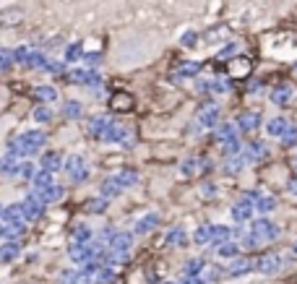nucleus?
<instances>
[{
  "mask_svg": "<svg viewBox=\"0 0 297 284\" xmlns=\"http://www.w3.org/2000/svg\"><path fill=\"white\" fill-rule=\"evenodd\" d=\"M21 21H24V8L13 6V8H3V11H0V26H3V29L18 26Z\"/></svg>",
  "mask_w": 297,
  "mask_h": 284,
  "instance_id": "nucleus-6",
  "label": "nucleus"
},
{
  "mask_svg": "<svg viewBox=\"0 0 297 284\" xmlns=\"http://www.w3.org/2000/svg\"><path fill=\"white\" fill-rule=\"evenodd\" d=\"M250 216H253V204H250L248 198H242V201H237L232 206V219L235 222H248Z\"/></svg>",
  "mask_w": 297,
  "mask_h": 284,
  "instance_id": "nucleus-12",
  "label": "nucleus"
},
{
  "mask_svg": "<svg viewBox=\"0 0 297 284\" xmlns=\"http://www.w3.org/2000/svg\"><path fill=\"white\" fill-rule=\"evenodd\" d=\"M294 167H297V157H294Z\"/></svg>",
  "mask_w": 297,
  "mask_h": 284,
  "instance_id": "nucleus-59",
  "label": "nucleus"
},
{
  "mask_svg": "<svg viewBox=\"0 0 297 284\" xmlns=\"http://www.w3.org/2000/svg\"><path fill=\"white\" fill-rule=\"evenodd\" d=\"M13 65V52L11 50H0V71H8Z\"/></svg>",
  "mask_w": 297,
  "mask_h": 284,
  "instance_id": "nucleus-41",
  "label": "nucleus"
},
{
  "mask_svg": "<svg viewBox=\"0 0 297 284\" xmlns=\"http://www.w3.org/2000/svg\"><path fill=\"white\" fill-rule=\"evenodd\" d=\"M84 52H81V45L78 42H73V45H68V50H65V60H78Z\"/></svg>",
  "mask_w": 297,
  "mask_h": 284,
  "instance_id": "nucleus-42",
  "label": "nucleus"
},
{
  "mask_svg": "<svg viewBox=\"0 0 297 284\" xmlns=\"http://www.w3.org/2000/svg\"><path fill=\"white\" fill-rule=\"evenodd\" d=\"M235 136H237V133H235V125H232V123H224V125H222V128L217 130V138H219L222 144H230V141H237Z\"/></svg>",
  "mask_w": 297,
  "mask_h": 284,
  "instance_id": "nucleus-25",
  "label": "nucleus"
},
{
  "mask_svg": "<svg viewBox=\"0 0 297 284\" xmlns=\"http://www.w3.org/2000/svg\"><path fill=\"white\" fill-rule=\"evenodd\" d=\"M42 204H52V201H60V195H63V188L60 185H50V188H44L42 193H37Z\"/></svg>",
  "mask_w": 297,
  "mask_h": 284,
  "instance_id": "nucleus-19",
  "label": "nucleus"
},
{
  "mask_svg": "<svg viewBox=\"0 0 297 284\" xmlns=\"http://www.w3.org/2000/svg\"><path fill=\"white\" fill-rule=\"evenodd\" d=\"M203 193H206V198H211V195H214V185H203Z\"/></svg>",
  "mask_w": 297,
  "mask_h": 284,
  "instance_id": "nucleus-55",
  "label": "nucleus"
},
{
  "mask_svg": "<svg viewBox=\"0 0 297 284\" xmlns=\"http://www.w3.org/2000/svg\"><path fill=\"white\" fill-rule=\"evenodd\" d=\"M230 235V227H211V245H224L227 240H232Z\"/></svg>",
  "mask_w": 297,
  "mask_h": 284,
  "instance_id": "nucleus-23",
  "label": "nucleus"
},
{
  "mask_svg": "<svg viewBox=\"0 0 297 284\" xmlns=\"http://www.w3.org/2000/svg\"><path fill=\"white\" fill-rule=\"evenodd\" d=\"M294 99V86L292 83H279L271 89V102L274 104H289Z\"/></svg>",
  "mask_w": 297,
  "mask_h": 284,
  "instance_id": "nucleus-7",
  "label": "nucleus"
},
{
  "mask_svg": "<svg viewBox=\"0 0 297 284\" xmlns=\"http://www.w3.org/2000/svg\"><path fill=\"white\" fill-rule=\"evenodd\" d=\"M279 266H282V258L274 255V253H266V255L258 258V271H263V274H277Z\"/></svg>",
  "mask_w": 297,
  "mask_h": 284,
  "instance_id": "nucleus-11",
  "label": "nucleus"
},
{
  "mask_svg": "<svg viewBox=\"0 0 297 284\" xmlns=\"http://www.w3.org/2000/svg\"><path fill=\"white\" fill-rule=\"evenodd\" d=\"M198 68H201L198 63H182V65H180V76H196Z\"/></svg>",
  "mask_w": 297,
  "mask_h": 284,
  "instance_id": "nucleus-44",
  "label": "nucleus"
},
{
  "mask_svg": "<svg viewBox=\"0 0 297 284\" xmlns=\"http://www.w3.org/2000/svg\"><path fill=\"white\" fill-rule=\"evenodd\" d=\"M282 141H284V146H294V144H297V128H289Z\"/></svg>",
  "mask_w": 297,
  "mask_h": 284,
  "instance_id": "nucleus-45",
  "label": "nucleus"
},
{
  "mask_svg": "<svg viewBox=\"0 0 297 284\" xmlns=\"http://www.w3.org/2000/svg\"><path fill=\"white\" fill-rule=\"evenodd\" d=\"M115 180H118L120 188H128V185H133L136 180H139V175H136V169H123L120 175H115Z\"/></svg>",
  "mask_w": 297,
  "mask_h": 284,
  "instance_id": "nucleus-29",
  "label": "nucleus"
},
{
  "mask_svg": "<svg viewBox=\"0 0 297 284\" xmlns=\"http://www.w3.org/2000/svg\"><path fill=\"white\" fill-rule=\"evenodd\" d=\"M167 243H170V245H185V230H182V227H175L172 232H167Z\"/></svg>",
  "mask_w": 297,
  "mask_h": 284,
  "instance_id": "nucleus-35",
  "label": "nucleus"
},
{
  "mask_svg": "<svg viewBox=\"0 0 297 284\" xmlns=\"http://www.w3.org/2000/svg\"><path fill=\"white\" fill-rule=\"evenodd\" d=\"M289 190H292V193H294V195H297V178H294V180H292V183H289Z\"/></svg>",
  "mask_w": 297,
  "mask_h": 284,
  "instance_id": "nucleus-56",
  "label": "nucleus"
},
{
  "mask_svg": "<svg viewBox=\"0 0 297 284\" xmlns=\"http://www.w3.org/2000/svg\"><path fill=\"white\" fill-rule=\"evenodd\" d=\"M133 97L128 94V92H118L115 97L110 99V110L112 112H128V110H133Z\"/></svg>",
  "mask_w": 297,
  "mask_h": 284,
  "instance_id": "nucleus-9",
  "label": "nucleus"
},
{
  "mask_svg": "<svg viewBox=\"0 0 297 284\" xmlns=\"http://www.w3.org/2000/svg\"><path fill=\"white\" fill-rule=\"evenodd\" d=\"M104 204H107V201H94L89 209H91V211H102V209H104Z\"/></svg>",
  "mask_w": 297,
  "mask_h": 284,
  "instance_id": "nucleus-54",
  "label": "nucleus"
},
{
  "mask_svg": "<svg viewBox=\"0 0 297 284\" xmlns=\"http://www.w3.org/2000/svg\"><path fill=\"white\" fill-rule=\"evenodd\" d=\"M250 269H253V258H232V264L227 271H230V276H242Z\"/></svg>",
  "mask_w": 297,
  "mask_h": 284,
  "instance_id": "nucleus-15",
  "label": "nucleus"
},
{
  "mask_svg": "<svg viewBox=\"0 0 297 284\" xmlns=\"http://www.w3.org/2000/svg\"><path fill=\"white\" fill-rule=\"evenodd\" d=\"M193 243H198V245L211 243V224H201V227L196 230V235H193Z\"/></svg>",
  "mask_w": 297,
  "mask_h": 284,
  "instance_id": "nucleus-27",
  "label": "nucleus"
},
{
  "mask_svg": "<svg viewBox=\"0 0 297 284\" xmlns=\"http://www.w3.org/2000/svg\"><path fill=\"white\" fill-rule=\"evenodd\" d=\"M217 120H219V110H217V107L211 104V107H203V110H201V123L203 125H217Z\"/></svg>",
  "mask_w": 297,
  "mask_h": 284,
  "instance_id": "nucleus-26",
  "label": "nucleus"
},
{
  "mask_svg": "<svg viewBox=\"0 0 297 284\" xmlns=\"http://www.w3.org/2000/svg\"><path fill=\"white\" fill-rule=\"evenodd\" d=\"M242 245H245V248H256V245H258V240H256L253 235H248V240H245Z\"/></svg>",
  "mask_w": 297,
  "mask_h": 284,
  "instance_id": "nucleus-51",
  "label": "nucleus"
},
{
  "mask_svg": "<svg viewBox=\"0 0 297 284\" xmlns=\"http://www.w3.org/2000/svg\"><path fill=\"white\" fill-rule=\"evenodd\" d=\"M34 185H37V190H39V193H42L44 188H50V185H52V172L42 169L39 175H34Z\"/></svg>",
  "mask_w": 297,
  "mask_h": 284,
  "instance_id": "nucleus-30",
  "label": "nucleus"
},
{
  "mask_svg": "<svg viewBox=\"0 0 297 284\" xmlns=\"http://www.w3.org/2000/svg\"><path fill=\"white\" fill-rule=\"evenodd\" d=\"M44 63H47V58H44L39 50H32L29 60L24 63V68H44Z\"/></svg>",
  "mask_w": 297,
  "mask_h": 284,
  "instance_id": "nucleus-34",
  "label": "nucleus"
},
{
  "mask_svg": "<svg viewBox=\"0 0 297 284\" xmlns=\"http://www.w3.org/2000/svg\"><path fill=\"white\" fill-rule=\"evenodd\" d=\"M34 97H37L39 102H52V99L58 97V92L52 89V86H37V89H34Z\"/></svg>",
  "mask_w": 297,
  "mask_h": 284,
  "instance_id": "nucleus-32",
  "label": "nucleus"
},
{
  "mask_svg": "<svg viewBox=\"0 0 297 284\" xmlns=\"http://www.w3.org/2000/svg\"><path fill=\"white\" fill-rule=\"evenodd\" d=\"M44 144V133L39 130H29V133H21L18 138H13L11 144V151L16 157H29V154H37Z\"/></svg>",
  "mask_w": 297,
  "mask_h": 284,
  "instance_id": "nucleus-1",
  "label": "nucleus"
},
{
  "mask_svg": "<svg viewBox=\"0 0 297 284\" xmlns=\"http://www.w3.org/2000/svg\"><path fill=\"white\" fill-rule=\"evenodd\" d=\"M156 224H159V216H156V214H146L144 219L136 224V232H139V235H146V232H151Z\"/></svg>",
  "mask_w": 297,
  "mask_h": 284,
  "instance_id": "nucleus-20",
  "label": "nucleus"
},
{
  "mask_svg": "<svg viewBox=\"0 0 297 284\" xmlns=\"http://www.w3.org/2000/svg\"><path fill=\"white\" fill-rule=\"evenodd\" d=\"M97 284H120V276L112 271L110 266H102L97 271Z\"/></svg>",
  "mask_w": 297,
  "mask_h": 284,
  "instance_id": "nucleus-18",
  "label": "nucleus"
},
{
  "mask_svg": "<svg viewBox=\"0 0 297 284\" xmlns=\"http://www.w3.org/2000/svg\"><path fill=\"white\" fill-rule=\"evenodd\" d=\"M227 34H230L227 29H217V32H209V34H206V39H209V42H214V39H222V37H227Z\"/></svg>",
  "mask_w": 297,
  "mask_h": 284,
  "instance_id": "nucleus-49",
  "label": "nucleus"
},
{
  "mask_svg": "<svg viewBox=\"0 0 297 284\" xmlns=\"http://www.w3.org/2000/svg\"><path fill=\"white\" fill-rule=\"evenodd\" d=\"M110 128V120H107V115H97V118H91L89 120V133H94V136H99L102 138V133Z\"/></svg>",
  "mask_w": 297,
  "mask_h": 284,
  "instance_id": "nucleus-16",
  "label": "nucleus"
},
{
  "mask_svg": "<svg viewBox=\"0 0 297 284\" xmlns=\"http://www.w3.org/2000/svg\"><path fill=\"white\" fill-rule=\"evenodd\" d=\"M237 243H232V240H227L224 245H219V255H224V258H237Z\"/></svg>",
  "mask_w": 297,
  "mask_h": 284,
  "instance_id": "nucleus-37",
  "label": "nucleus"
},
{
  "mask_svg": "<svg viewBox=\"0 0 297 284\" xmlns=\"http://www.w3.org/2000/svg\"><path fill=\"white\" fill-rule=\"evenodd\" d=\"M3 222L6 224H24V206L21 204H13V206H8L6 211H3Z\"/></svg>",
  "mask_w": 297,
  "mask_h": 284,
  "instance_id": "nucleus-13",
  "label": "nucleus"
},
{
  "mask_svg": "<svg viewBox=\"0 0 297 284\" xmlns=\"http://www.w3.org/2000/svg\"><path fill=\"white\" fill-rule=\"evenodd\" d=\"M250 68H253V63H250L248 58H240V60H235V63H232V71H230V73L240 78V76H248V71H250Z\"/></svg>",
  "mask_w": 297,
  "mask_h": 284,
  "instance_id": "nucleus-28",
  "label": "nucleus"
},
{
  "mask_svg": "<svg viewBox=\"0 0 297 284\" xmlns=\"http://www.w3.org/2000/svg\"><path fill=\"white\" fill-rule=\"evenodd\" d=\"M65 172L71 175L73 183H81V180L89 178V164H86V159L81 154H71L65 159Z\"/></svg>",
  "mask_w": 297,
  "mask_h": 284,
  "instance_id": "nucleus-2",
  "label": "nucleus"
},
{
  "mask_svg": "<svg viewBox=\"0 0 297 284\" xmlns=\"http://www.w3.org/2000/svg\"><path fill=\"white\" fill-rule=\"evenodd\" d=\"M287 130H289V123H287L284 118H274V120L268 123V133L277 136V138H284Z\"/></svg>",
  "mask_w": 297,
  "mask_h": 284,
  "instance_id": "nucleus-17",
  "label": "nucleus"
},
{
  "mask_svg": "<svg viewBox=\"0 0 297 284\" xmlns=\"http://www.w3.org/2000/svg\"><path fill=\"white\" fill-rule=\"evenodd\" d=\"M219 276H222V269L219 266H203V271L198 274V279L203 284H214V281H219Z\"/></svg>",
  "mask_w": 297,
  "mask_h": 284,
  "instance_id": "nucleus-22",
  "label": "nucleus"
},
{
  "mask_svg": "<svg viewBox=\"0 0 297 284\" xmlns=\"http://www.w3.org/2000/svg\"><path fill=\"white\" fill-rule=\"evenodd\" d=\"M16 169H18V164H16V154H13V151H8V154L3 157V162H0V172L13 175Z\"/></svg>",
  "mask_w": 297,
  "mask_h": 284,
  "instance_id": "nucleus-33",
  "label": "nucleus"
},
{
  "mask_svg": "<svg viewBox=\"0 0 297 284\" xmlns=\"http://www.w3.org/2000/svg\"><path fill=\"white\" fill-rule=\"evenodd\" d=\"M44 71H47V73H55V76H58V73L63 71V63H50V60H47V63H44Z\"/></svg>",
  "mask_w": 297,
  "mask_h": 284,
  "instance_id": "nucleus-47",
  "label": "nucleus"
},
{
  "mask_svg": "<svg viewBox=\"0 0 297 284\" xmlns=\"http://www.w3.org/2000/svg\"><path fill=\"white\" fill-rule=\"evenodd\" d=\"M266 157H268L266 144L253 141V144H248V146H245V159H248V162H261V159H266Z\"/></svg>",
  "mask_w": 297,
  "mask_h": 284,
  "instance_id": "nucleus-10",
  "label": "nucleus"
},
{
  "mask_svg": "<svg viewBox=\"0 0 297 284\" xmlns=\"http://www.w3.org/2000/svg\"><path fill=\"white\" fill-rule=\"evenodd\" d=\"M235 52H237V45H227L222 52H219V58L224 60V58H235Z\"/></svg>",
  "mask_w": 297,
  "mask_h": 284,
  "instance_id": "nucleus-48",
  "label": "nucleus"
},
{
  "mask_svg": "<svg viewBox=\"0 0 297 284\" xmlns=\"http://www.w3.org/2000/svg\"><path fill=\"white\" fill-rule=\"evenodd\" d=\"M193 42H196V32H188V34H182V45H193Z\"/></svg>",
  "mask_w": 297,
  "mask_h": 284,
  "instance_id": "nucleus-50",
  "label": "nucleus"
},
{
  "mask_svg": "<svg viewBox=\"0 0 297 284\" xmlns=\"http://www.w3.org/2000/svg\"><path fill=\"white\" fill-rule=\"evenodd\" d=\"M50 118H52L50 107H37V110H34V120H39V123H47Z\"/></svg>",
  "mask_w": 297,
  "mask_h": 284,
  "instance_id": "nucleus-43",
  "label": "nucleus"
},
{
  "mask_svg": "<svg viewBox=\"0 0 297 284\" xmlns=\"http://www.w3.org/2000/svg\"><path fill=\"white\" fill-rule=\"evenodd\" d=\"M91 243V230L86 224H78L73 230V245H89Z\"/></svg>",
  "mask_w": 297,
  "mask_h": 284,
  "instance_id": "nucleus-21",
  "label": "nucleus"
},
{
  "mask_svg": "<svg viewBox=\"0 0 297 284\" xmlns=\"http://www.w3.org/2000/svg\"><path fill=\"white\" fill-rule=\"evenodd\" d=\"M292 250H294V253H297V243H294V248H292Z\"/></svg>",
  "mask_w": 297,
  "mask_h": 284,
  "instance_id": "nucleus-57",
  "label": "nucleus"
},
{
  "mask_svg": "<svg viewBox=\"0 0 297 284\" xmlns=\"http://www.w3.org/2000/svg\"><path fill=\"white\" fill-rule=\"evenodd\" d=\"M182 284H203L198 276H182Z\"/></svg>",
  "mask_w": 297,
  "mask_h": 284,
  "instance_id": "nucleus-53",
  "label": "nucleus"
},
{
  "mask_svg": "<svg viewBox=\"0 0 297 284\" xmlns=\"http://www.w3.org/2000/svg\"><path fill=\"white\" fill-rule=\"evenodd\" d=\"M21 206H24V216H26V219H42V214H44V204H42V198H39L37 193L26 195Z\"/></svg>",
  "mask_w": 297,
  "mask_h": 284,
  "instance_id": "nucleus-5",
  "label": "nucleus"
},
{
  "mask_svg": "<svg viewBox=\"0 0 297 284\" xmlns=\"http://www.w3.org/2000/svg\"><path fill=\"white\" fill-rule=\"evenodd\" d=\"M294 76H297V65H294Z\"/></svg>",
  "mask_w": 297,
  "mask_h": 284,
  "instance_id": "nucleus-58",
  "label": "nucleus"
},
{
  "mask_svg": "<svg viewBox=\"0 0 297 284\" xmlns=\"http://www.w3.org/2000/svg\"><path fill=\"white\" fill-rule=\"evenodd\" d=\"M123 188L118 185V180L115 178H110V180H104L102 183V193H104V198H107V195H115V193H120Z\"/></svg>",
  "mask_w": 297,
  "mask_h": 284,
  "instance_id": "nucleus-40",
  "label": "nucleus"
},
{
  "mask_svg": "<svg viewBox=\"0 0 297 284\" xmlns=\"http://www.w3.org/2000/svg\"><path fill=\"white\" fill-rule=\"evenodd\" d=\"M201 271H203V261H198V258L188 261V264H185V269H182V274H185V276H198Z\"/></svg>",
  "mask_w": 297,
  "mask_h": 284,
  "instance_id": "nucleus-36",
  "label": "nucleus"
},
{
  "mask_svg": "<svg viewBox=\"0 0 297 284\" xmlns=\"http://www.w3.org/2000/svg\"><path fill=\"white\" fill-rule=\"evenodd\" d=\"M63 115H65V118H71V120L81 118V104H78V102H65V107H63Z\"/></svg>",
  "mask_w": 297,
  "mask_h": 284,
  "instance_id": "nucleus-38",
  "label": "nucleus"
},
{
  "mask_svg": "<svg viewBox=\"0 0 297 284\" xmlns=\"http://www.w3.org/2000/svg\"><path fill=\"white\" fill-rule=\"evenodd\" d=\"M237 125L245 130V133H253V130L261 125V112H242L240 120H237Z\"/></svg>",
  "mask_w": 297,
  "mask_h": 284,
  "instance_id": "nucleus-14",
  "label": "nucleus"
},
{
  "mask_svg": "<svg viewBox=\"0 0 297 284\" xmlns=\"http://www.w3.org/2000/svg\"><path fill=\"white\" fill-rule=\"evenodd\" d=\"M60 164H63V162H60V154H58V151H47V154L42 157V169H47V172H55Z\"/></svg>",
  "mask_w": 297,
  "mask_h": 284,
  "instance_id": "nucleus-24",
  "label": "nucleus"
},
{
  "mask_svg": "<svg viewBox=\"0 0 297 284\" xmlns=\"http://www.w3.org/2000/svg\"><path fill=\"white\" fill-rule=\"evenodd\" d=\"M250 235H253L258 243H261V240H277L279 227L274 224V222H268V219H256L253 227H250Z\"/></svg>",
  "mask_w": 297,
  "mask_h": 284,
  "instance_id": "nucleus-3",
  "label": "nucleus"
},
{
  "mask_svg": "<svg viewBox=\"0 0 297 284\" xmlns=\"http://www.w3.org/2000/svg\"><path fill=\"white\" fill-rule=\"evenodd\" d=\"M245 198L253 204L261 214H268V211H274V206H277V201H274L271 195H263V193H248Z\"/></svg>",
  "mask_w": 297,
  "mask_h": 284,
  "instance_id": "nucleus-8",
  "label": "nucleus"
},
{
  "mask_svg": "<svg viewBox=\"0 0 297 284\" xmlns=\"http://www.w3.org/2000/svg\"><path fill=\"white\" fill-rule=\"evenodd\" d=\"M102 141H110V144H115V141H120V144H130V141H133V136H130V130H128V128L110 123V128L102 133Z\"/></svg>",
  "mask_w": 297,
  "mask_h": 284,
  "instance_id": "nucleus-4",
  "label": "nucleus"
},
{
  "mask_svg": "<svg viewBox=\"0 0 297 284\" xmlns=\"http://www.w3.org/2000/svg\"><path fill=\"white\" fill-rule=\"evenodd\" d=\"M16 175H18L21 180H34V164H32V162H24V164H18Z\"/></svg>",
  "mask_w": 297,
  "mask_h": 284,
  "instance_id": "nucleus-39",
  "label": "nucleus"
},
{
  "mask_svg": "<svg viewBox=\"0 0 297 284\" xmlns=\"http://www.w3.org/2000/svg\"><path fill=\"white\" fill-rule=\"evenodd\" d=\"M240 167H242V162H240L237 157H230V159H227V164H224V169H227V172H237Z\"/></svg>",
  "mask_w": 297,
  "mask_h": 284,
  "instance_id": "nucleus-46",
  "label": "nucleus"
},
{
  "mask_svg": "<svg viewBox=\"0 0 297 284\" xmlns=\"http://www.w3.org/2000/svg\"><path fill=\"white\" fill-rule=\"evenodd\" d=\"M16 255H18V245H16V243H6V245H0V261H3V264L13 261Z\"/></svg>",
  "mask_w": 297,
  "mask_h": 284,
  "instance_id": "nucleus-31",
  "label": "nucleus"
},
{
  "mask_svg": "<svg viewBox=\"0 0 297 284\" xmlns=\"http://www.w3.org/2000/svg\"><path fill=\"white\" fill-rule=\"evenodd\" d=\"M196 169V159H188L185 164H182V172H193Z\"/></svg>",
  "mask_w": 297,
  "mask_h": 284,
  "instance_id": "nucleus-52",
  "label": "nucleus"
}]
</instances>
